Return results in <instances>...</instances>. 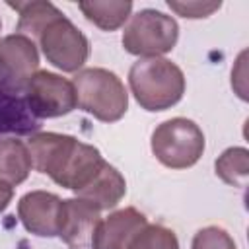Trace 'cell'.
I'll return each instance as SVG.
<instances>
[{
  "label": "cell",
  "instance_id": "obj_7",
  "mask_svg": "<svg viewBox=\"0 0 249 249\" xmlns=\"http://www.w3.org/2000/svg\"><path fill=\"white\" fill-rule=\"evenodd\" d=\"M23 93L29 113L37 119L62 117L78 105L72 82L49 70H37Z\"/></svg>",
  "mask_w": 249,
  "mask_h": 249
},
{
  "label": "cell",
  "instance_id": "obj_5",
  "mask_svg": "<svg viewBox=\"0 0 249 249\" xmlns=\"http://www.w3.org/2000/svg\"><path fill=\"white\" fill-rule=\"evenodd\" d=\"M179 39L177 21L160 10H140L128 18L123 31V47L140 58H154L169 53Z\"/></svg>",
  "mask_w": 249,
  "mask_h": 249
},
{
  "label": "cell",
  "instance_id": "obj_8",
  "mask_svg": "<svg viewBox=\"0 0 249 249\" xmlns=\"http://www.w3.org/2000/svg\"><path fill=\"white\" fill-rule=\"evenodd\" d=\"M39 68V51L33 39L12 33L0 39V89L16 95L25 91Z\"/></svg>",
  "mask_w": 249,
  "mask_h": 249
},
{
  "label": "cell",
  "instance_id": "obj_18",
  "mask_svg": "<svg viewBox=\"0 0 249 249\" xmlns=\"http://www.w3.org/2000/svg\"><path fill=\"white\" fill-rule=\"evenodd\" d=\"M191 249H237V245L224 228L206 226L195 233Z\"/></svg>",
  "mask_w": 249,
  "mask_h": 249
},
{
  "label": "cell",
  "instance_id": "obj_19",
  "mask_svg": "<svg viewBox=\"0 0 249 249\" xmlns=\"http://www.w3.org/2000/svg\"><path fill=\"white\" fill-rule=\"evenodd\" d=\"M167 6L183 18L198 19V18H208L210 14L220 10L222 2H196V0L195 2H175V0H169Z\"/></svg>",
  "mask_w": 249,
  "mask_h": 249
},
{
  "label": "cell",
  "instance_id": "obj_10",
  "mask_svg": "<svg viewBox=\"0 0 249 249\" xmlns=\"http://www.w3.org/2000/svg\"><path fill=\"white\" fill-rule=\"evenodd\" d=\"M146 226L148 220L140 210L132 206L115 210L107 218L99 220L89 245L93 249H128L134 235Z\"/></svg>",
  "mask_w": 249,
  "mask_h": 249
},
{
  "label": "cell",
  "instance_id": "obj_1",
  "mask_svg": "<svg viewBox=\"0 0 249 249\" xmlns=\"http://www.w3.org/2000/svg\"><path fill=\"white\" fill-rule=\"evenodd\" d=\"M25 144L31 156V167L74 193L82 189L105 161L95 146L68 134L35 132Z\"/></svg>",
  "mask_w": 249,
  "mask_h": 249
},
{
  "label": "cell",
  "instance_id": "obj_9",
  "mask_svg": "<svg viewBox=\"0 0 249 249\" xmlns=\"http://www.w3.org/2000/svg\"><path fill=\"white\" fill-rule=\"evenodd\" d=\"M60 206L62 198H58L54 193L31 191L19 198L18 216L27 231L41 237H54L58 235Z\"/></svg>",
  "mask_w": 249,
  "mask_h": 249
},
{
  "label": "cell",
  "instance_id": "obj_6",
  "mask_svg": "<svg viewBox=\"0 0 249 249\" xmlns=\"http://www.w3.org/2000/svg\"><path fill=\"white\" fill-rule=\"evenodd\" d=\"M45 58L62 72H78L89 56L86 35L60 12L35 37Z\"/></svg>",
  "mask_w": 249,
  "mask_h": 249
},
{
  "label": "cell",
  "instance_id": "obj_20",
  "mask_svg": "<svg viewBox=\"0 0 249 249\" xmlns=\"http://www.w3.org/2000/svg\"><path fill=\"white\" fill-rule=\"evenodd\" d=\"M12 196H14V189L6 187V185H0V212H4L8 208Z\"/></svg>",
  "mask_w": 249,
  "mask_h": 249
},
{
  "label": "cell",
  "instance_id": "obj_3",
  "mask_svg": "<svg viewBox=\"0 0 249 249\" xmlns=\"http://www.w3.org/2000/svg\"><path fill=\"white\" fill-rule=\"evenodd\" d=\"M78 107L97 121L115 123L128 109V93L121 78L107 68L78 70L72 80Z\"/></svg>",
  "mask_w": 249,
  "mask_h": 249
},
{
  "label": "cell",
  "instance_id": "obj_15",
  "mask_svg": "<svg viewBox=\"0 0 249 249\" xmlns=\"http://www.w3.org/2000/svg\"><path fill=\"white\" fill-rule=\"evenodd\" d=\"M10 8H14L19 14L18 19V31L29 39H35L39 31L60 14V10L45 0H31V2H8Z\"/></svg>",
  "mask_w": 249,
  "mask_h": 249
},
{
  "label": "cell",
  "instance_id": "obj_14",
  "mask_svg": "<svg viewBox=\"0 0 249 249\" xmlns=\"http://www.w3.org/2000/svg\"><path fill=\"white\" fill-rule=\"evenodd\" d=\"M80 12L86 16L88 21H91L93 25H97L103 31H113L119 29L132 12V2L128 0H119V2H80L78 4Z\"/></svg>",
  "mask_w": 249,
  "mask_h": 249
},
{
  "label": "cell",
  "instance_id": "obj_13",
  "mask_svg": "<svg viewBox=\"0 0 249 249\" xmlns=\"http://www.w3.org/2000/svg\"><path fill=\"white\" fill-rule=\"evenodd\" d=\"M31 156L27 144L16 136H0V185L16 187L27 179Z\"/></svg>",
  "mask_w": 249,
  "mask_h": 249
},
{
  "label": "cell",
  "instance_id": "obj_4",
  "mask_svg": "<svg viewBox=\"0 0 249 249\" xmlns=\"http://www.w3.org/2000/svg\"><path fill=\"white\" fill-rule=\"evenodd\" d=\"M152 154L160 163L171 169H187L195 165L204 152V132L185 117L161 123L152 132Z\"/></svg>",
  "mask_w": 249,
  "mask_h": 249
},
{
  "label": "cell",
  "instance_id": "obj_12",
  "mask_svg": "<svg viewBox=\"0 0 249 249\" xmlns=\"http://www.w3.org/2000/svg\"><path fill=\"white\" fill-rule=\"evenodd\" d=\"M124 193H126V181L121 175V171L111 163L103 161L99 171L82 189L76 191V196L89 202L93 208L101 212L115 208L123 200Z\"/></svg>",
  "mask_w": 249,
  "mask_h": 249
},
{
  "label": "cell",
  "instance_id": "obj_16",
  "mask_svg": "<svg viewBox=\"0 0 249 249\" xmlns=\"http://www.w3.org/2000/svg\"><path fill=\"white\" fill-rule=\"evenodd\" d=\"M216 175L231 187H245L249 177V152L241 146L222 152L216 160Z\"/></svg>",
  "mask_w": 249,
  "mask_h": 249
},
{
  "label": "cell",
  "instance_id": "obj_11",
  "mask_svg": "<svg viewBox=\"0 0 249 249\" xmlns=\"http://www.w3.org/2000/svg\"><path fill=\"white\" fill-rule=\"evenodd\" d=\"M99 210L82 198H66L60 206L58 237L70 247H84L91 241L93 230L99 224Z\"/></svg>",
  "mask_w": 249,
  "mask_h": 249
},
{
  "label": "cell",
  "instance_id": "obj_17",
  "mask_svg": "<svg viewBox=\"0 0 249 249\" xmlns=\"http://www.w3.org/2000/svg\"><path fill=\"white\" fill-rule=\"evenodd\" d=\"M128 249H179V241L173 230L160 224H148L134 235Z\"/></svg>",
  "mask_w": 249,
  "mask_h": 249
},
{
  "label": "cell",
  "instance_id": "obj_21",
  "mask_svg": "<svg viewBox=\"0 0 249 249\" xmlns=\"http://www.w3.org/2000/svg\"><path fill=\"white\" fill-rule=\"evenodd\" d=\"M0 27H2V21H0Z\"/></svg>",
  "mask_w": 249,
  "mask_h": 249
},
{
  "label": "cell",
  "instance_id": "obj_2",
  "mask_svg": "<svg viewBox=\"0 0 249 249\" xmlns=\"http://www.w3.org/2000/svg\"><path fill=\"white\" fill-rule=\"evenodd\" d=\"M128 86L138 105L156 113L181 101L185 76L183 70L167 58H138L128 70Z\"/></svg>",
  "mask_w": 249,
  "mask_h": 249
}]
</instances>
